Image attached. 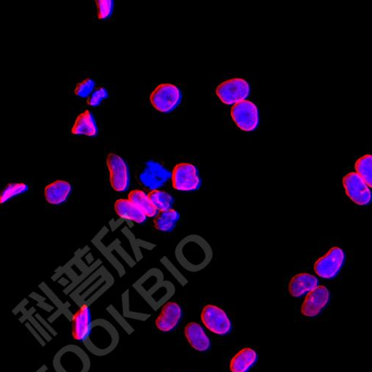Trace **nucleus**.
Returning <instances> with one entry per match:
<instances>
[{"label":"nucleus","instance_id":"12","mask_svg":"<svg viewBox=\"0 0 372 372\" xmlns=\"http://www.w3.org/2000/svg\"><path fill=\"white\" fill-rule=\"evenodd\" d=\"M343 185L347 196L357 205L365 207L371 202V189L355 172L347 174L343 179Z\"/></svg>","mask_w":372,"mask_h":372},{"label":"nucleus","instance_id":"24","mask_svg":"<svg viewBox=\"0 0 372 372\" xmlns=\"http://www.w3.org/2000/svg\"><path fill=\"white\" fill-rule=\"evenodd\" d=\"M148 196L158 211L173 209L174 199L166 191L160 189L153 190L150 191Z\"/></svg>","mask_w":372,"mask_h":372},{"label":"nucleus","instance_id":"14","mask_svg":"<svg viewBox=\"0 0 372 372\" xmlns=\"http://www.w3.org/2000/svg\"><path fill=\"white\" fill-rule=\"evenodd\" d=\"M183 315V309L178 303L167 302L155 320L156 329L163 333L172 332L181 322Z\"/></svg>","mask_w":372,"mask_h":372},{"label":"nucleus","instance_id":"3","mask_svg":"<svg viewBox=\"0 0 372 372\" xmlns=\"http://www.w3.org/2000/svg\"><path fill=\"white\" fill-rule=\"evenodd\" d=\"M57 372H87L89 359L80 348L70 345L63 348L54 360Z\"/></svg>","mask_w":372,"mask_h":372},{"label":"nucleus","instance_id":"15","mask_svg":"<svg viewBox=\"0 0 372 372\" xmlns=\"http://www.w3.org/2000/svg\"><path fill=\"white\" fill-rule=\"evenodd\" d=\"M73 336L77 341L84 342L92 329V315L87 304H83L73 318Z\"/></svg>","mask_w":372,"mask_h":372},{"label":"nucleus","instance_id":"23","mask_svg":"<svg viewBox=\"0 0 372 372\" xmlns=\"http://www.w3.org/2000/svg\"><path fill=\"white\" fill-rule=\"evenodd\" d=\"M128 200L136 206L147 218H155L158 211L153 206L147 194L142 190H133L128 195Z\"/></svg>","mask_w":372,"mask_h":372},{"label":"nucleus","instance_id":"18","mask_svg":"<svg viewBox=\"0 0 372 372\" xmlns=\"http://www.w3.org/2000/svg\"><path fill=\"white\" fill-rule=\"evenodd\" d=\"M319 285V280L310 274H299L292 277L289 283L288 290L290 295L294 297H301L308 294Z\"/></svg>","mask_w":372,"mask_h":372},{"label":"nucleus","instance_id":"20","mask_svg":"<svg viewBox=\"0 0 372 372\" xmlns=\"http://www.w3.org/2000/svg\"><path fill=\"white\" fill-rule=\"evenodd\" d=\"M114 209L117 216L122 219L142 224L147 221L144 214L128 199H119L115 202Z\"/></svg>","mask_w":372,"mask_h":372},{"label":"nucleus","instance_id":"17","mask_svg":"<svg viewBox=\"0 0 372 372\" xmlns=\"http://www.w3.org/2000/svg\"><path fill=\"white\" fill-rule=\"evenodd\" d=\"M184 334L189 345L200 352H208L211 342L204 328L197 322H190L185 327Z\"/></svg>","mask_w":372,"mask_h":372},{"label":"nucleus","instance_id":"10","mask_svg":"<svg viewBox=\"0 0 372 372\" xmlns=\"http://www.w3.org/2000/svg\"><path fill=\"white\" fill-rule=\"evenodd\" d=\"M231 117L235 125L244 131H253L258 126V107L251 101L244 100L234 105Z\"/></svg>","mask_w":372,"mask_h":372},{"label":"nucleus","instance_id":"1","mask_svg":"<svg viewBox=\"0 0 372 372\" xmlns=\"http://www.w3.org/2000/svg\"><path fill=\"white\" fill-rule=\"evenodd\" d=\"M175 257L178 263L188 272L196 273L211 261L212 251L207 241L198 235H190L177 244Z\"/></svg>","mask_w":372,"mask_h":372},{"label":"nucleus","instance_id":"16","mask_svg":"<svg viewBox=\"0 0 372 372\" xmlns=\"http://www.w3.org/2000/svg\"><path fill=\"white\" fill-rule=\"evenodd\" d=\"M73 191V186L66 180H55L45 188L44 196L49 204L59 206L68 200Z\"/></svg>","mask_w":372,"mask_h":372},{"label":"nucleus","instance_id":"13","mask_svg":"<svg viewBox=\"0 0 372 372\" xmlns=\"http://www.w3.org/2000/svg\"><path fill=\"white\" fill-rule=\"evenodd\" d=\"M330 300V292L324 285H318L308 292L302 303L301 313L307 318H315L326 307Z\"/></svg>","mask_w":372,"mask_h":372},{"label":"nucleus","instance_id":"26","mask_svg":"<svg viewBox=\"0 0 372 372\" xmlns=\"http://www.w3.org/2000/svg\"><path fill=\"white\" fill-rule=\"evenodd\" d=\"M29 190V186L25 183L8 184L0 193V204H4L11 198L24 194Z\"/></svg>","mask_w":372,"mask_h":372},{"label":"nucleus","instance_id":"9","mask_svg":"<svg viewBox=\"0 0 372 372\" xmlns=\"http://www.w3.org/2000/svg\"><path fill=\"white\" fill-rule=\"evenodd\" d=\"M201 321L209 331L219 336L227 335L232 330L228 313L214 304H207L202 308Z\"/></svg>","mask_w":372,"mask_h":372},{"label":"nucleus","instance_id":"4","mask_svg":"<svg viewBox=\"0 0 372 372\" xmlns=\"http://www.w3.org/2000/svg\"><path fill=\"white\" fill-rule=\"evenodd\" d=\"M181 90L174 84H162L158 85L150 96L152 106L163 114L174 110L181 103Z\"/></svg>","mask_w":372,"mask_h":372},{"label":"nucleus","instance_id":"5","mask_svg":"<svg viewBox=\"0 0 372 372\" xmlns=\"http://www.w3.org/2000/svg\"><path fill=\"white\" fill-rule=\"evenodd\" d=\"M345 262V251L334 246L314 263V272L322 278L332 279L341 272Z\"/></svg>","mask_w":372,"mask_h":372},{"label":"nucleus","instance_id":"22","mask_svg":"<svg viewBox=\"0 0 372 372\" xmlns=\"http://www.w3.org/2000/svg\"><path fill=\"white\" fill-rule=\"evenodd\" d=\"M179 219L180 214L174 209L158 211L154 220V228L161 232H170L174 230Z\"/></svg>","mask_w":372,"mask_h":372},{"label":"nucleus","instance_id":"27","mask_svg":"<svg viewBox=\"0 0 372 372\" xmlns=\"http://www.w3.org/2000/svg\"><path fill=\"white\" fill-rule=\"evenodd\" d=\"M98 17L100 20H106L111 17L114 13V1L112 0H97Z\"/></svg>","mask_w":372,"mask_h":372},{"label":"nucleus","instance_id":"19","mask_svg":"<svg viewBox=\"0 0 372 372\" xmlns=\"http://www.w3.org/2000/svg\"><path fill=\"white\" fill-rule=\"evenodd\" d=\"M98 133L96 121L92 114L86 110L79 115L72 128V133L74 135H84L89 137H95Z\"/></svg>","mask_w":372,"mask_h":372},{"label":"nucleus","instance_id":"28","mask_svg":"<svg viewBox=\"0 0 372 372\" xmlns=\"http://www.w3.org/2000/svg\"><path fill=\"white\" fill-rule=\"evenodd\" d=\"M96 86L92 78H86L83 82L76 85L75 94L81 98H87L91 95Z\"/></svg>","mask_w":372,"mask_h":372},{"label":"nucleus","instance_id":"7","mask_svg":"<svg viewBox=\"0 0 372 372\" xmlns=\"http://www.w3.org/2000/svg\"><path fill=\"white\" fill-rule=\"evenodd\" d=\"M216 93L224 105H232L250 96L251 87L244 79L236 77L219 84Z\"/></svg>","mask_w":372,"mask_h":372},{"label":"nucleus","instance_id":"29","mask_svg":"<svg viewBox=\"0 0 372 372\" xmlns=\"http://www.w3.org/2000/svg\"><path fill=\"white\" fill-rule=\"evenodd\" d=\"M108 96L109 95L106 88L98 87L95 90L91 96L88 98L87 104L94 107H98Z\"/></svg>","mask_w":372,"mask_h":372},{"label":"nucleus","instance_id":"8","mask_svg":"<svg viewBox=\"0 0 372 372\" xmlns=\"http://www.w3.org/2000/svg\"><path fill=\"white\" fill-rule=\"evenodd\" d=\"M107 165L112 189L117 193L126 191L131 184V174L126 161L116 154H110L107 156Z\"/></svg>","mask_w":372,"mask_h":372},{"label":"nucleus","instance_id":"11","mask_svg":"<svg viewBox=\"0 0 372 372\" xmlns=\"http://www.w3.org/2000/svg\"><path fill=\"white\" fill-rule=\"evenodd\" d=\"M172 177V172L162 164L149 161L145 163L139 174L143 186L153 191L163 186Z\"/></svg>","mask_w":372,"mask_h":372},{"label":"nucleus","instance_id":"2","mask_svg":"<svg viewBox=\"0 0 372 372\" xmlns=\"http://www.w3.org/2000/svg\"><path fill=\"white\" fill-rule=\"evenodd\" d=\"M84 342L90 350L96 354L108 353L117 345V336L114 328L105 320H98L93 323L91 331Z\"/></svg>","mask_w":372,"mask_h":372},{"label":"nucleus","instance_id":"21","mask_svg":"<svg viewBox=\"0 0 372 372\" xmlns=\"http://www.w3.org/2000/svg\"><path fill=\"white\" fill-rule=\"evenodd\" d=\"M258 355L251 348H244L231 359L230 369L232 372H246L257 362Z\"/></svg>","mask_w":372,"mask_h":372},{"label":"nucleus","instance_id":"25","mask_svg":"<svg viewBox=\"0 0 372 372\" xmlns=\"http://www.w3.org/2000/svg\"><path fill=\"white\" fill-rule=\"evenodd\" d=\"M372 156L371 154H366L359 158L355 163L356 174L362 178L366 184L371 188L372 186Z\"/></svg>","mask_w":372,"mask_h":372},{"label":"nucleus","instance_id":"6","mask_svg":"<svg viewBox=\"0 0 372 372\" xmlns=\"http://www.w3.org/2000/svg\"><path fill=\"white\" fill-rule=\"evenodd\" d=\"M173 188L179 191H194L200 189L202 179L198 168L193 164H177L172 172Z\"/></svg>","mask_w":372,"mask_h":372}]
</instances>
